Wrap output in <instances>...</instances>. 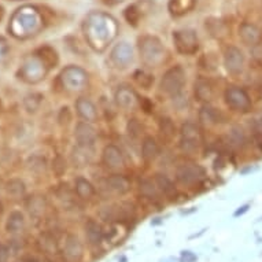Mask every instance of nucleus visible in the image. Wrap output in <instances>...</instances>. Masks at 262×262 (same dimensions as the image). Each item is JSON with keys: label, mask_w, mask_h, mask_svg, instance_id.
<instances>
[{"label": "nucleus", "mask_w": 262, "mask_h": 262, "mask_svg": "<svg viewBox=\"0 0 262 262\" xmlns=\"http://www.w3.org/2000/svg\"><path fill=\"white\" fill-rule=\"evenodd\" d=\"M47 11L46 7L39 6H24L15 10L9 24L11 35L25 39L39 33L47 24Z\"/></svg>", "instance_id": "1"}, {"label": "nucleus", "mask_w": 262, "mask_h": 262, "mask_svg": "<svg viewBox=\"0 0 262 262\" xmlns=\"http://www.w3.org/2000/svg\"><path fill=\"white\" fill-rule=\"evenodd\" d=\"M184 84V70L181 69L180 66H176V68L168 70L166 74L163 76L161 88H162L163 92H166V94L173 96V98H177L183 92Z\"/></svg>", "instance_id": "2"}, {"label": "nucleus", "mask_w": 262, "mask_h": 262, "mask_svg": "<svg viewBox=\"0 0 262 262\" xmlns=\"http://www.w3.org/2000/svg\"><path fill=\"white\" fill-rule=\"evenodd\" d=\"M201 144V135L199 129L193 124L188 122L183 126L181 130V150L189 155L196 154Z\"/></svg>", "instance_id": "3"}, {"label": "nucleus", "mask_w": 262, "mask_h": 262, "mask_svg": "<svg viewBox=\"0 0 262 262\" xmlns=\"http://www.w3.org/2000/svg\"><path fill=\"white\" fill-rule=\"evenodd\" d=\"M173 40L177 50L184 54H192L198 50V37L193 30L183 29L173 32Z\"/></svg>", "instance_id": "4"}, {"label": "nucleus", "mask_w": 262, "mask_h": 262, "mask_svg": "<svg viewBox=\"0 0 262 262\" xmlns=\"http://www.w3.org/2000/svg\"><path fill=\"white\" fill-rule=\"evenodd\" d=\"M62 254H63V259L66 262L81 261L82 255H84V249H82V243L76 235H69L66 237Z\"/></svg>", "instance_id": "5"}, {"label": "nucleus", "mask_w": 262, "mask_h": 262, "mask_svg": "<svg viewBox=\"0 0 262 262\" xmlns=\"http://www.w3.org/2000/svg\"><path fill=\"white\" fill-rule=\"evenodd\" d=\"M227 103L228 106H231L235 110L239 112H247L251 106V100H250L249 95L246 94V91L241 90L233 86L231 90L227 91Z\"/></svg>", "instance_id": "6"}, {"label": "nucleus", "mask_w": 262, "mask_h": 262, "mask_svg": "<svg viewBox=\"0 0 262 262\" xmlns=\"http://www.w3.org/2000/svg\"><path fill=\"white\" fill-rule=\"evenodd\" d=\"M225 66L231 74H239L245 66V56L243 52L236 47H229L225 51Z\"/></svg>", "instance_id": "7"}, {"label": "nucleus", "mask_w": 262, "mask_h": 262, "mask_svg": "<svg viewBox=\"0 0 262 262\" xmlns=\"http://www.w3.org/2000/svg\"><path fill=\"white\" fill-rule=\"evenodd\" d=\"M177 180L183 184H192L196 183L199 179H202L203 169L196 165H183L177 169Z\"/></svg>", "instance_id": "8"}, {"label": "nucleus", "mask_w": 262, "mask_h": 262, "mask_svg": "<svg viewBox=\"0 0 262 262\" xmlns=\"http://www.w3.org/2000/svg\"><path fill=\"white\" fill-rule=\"evenodd\" d=\"M74 135H76V140H77L78 146L81 147H90V148H92V146L95 144V140H96L94 128L86 124V122H78Z\"/></svg>", "instance_id": "9"}, {"label": "nucleus", "mask_w": 262, "mask_h": 262, "mask_svg": "<svg viewBox=\"0 0 262 262\" xmlns=\"http://www.w3.org/2000/svg\"><path fill=\"white\" fill-rule=\"evenodd\" d=\"M239 37L247 46H257L261 41L262 35L261 30L258 29L257 26L249 24V22H245L239 28Z\"/></svg>", "instance_id": "10"}, {"label": "nucleus", "mask_w": 262, "mask_h": 262, "mask_svg": "<svg viewBox=\"0 0 262 262\" xmlns=\"http://www.w3.org/2000/svg\"><path fill=\"white\" fill-rule=\"evenodd\" d=\"M103 161L108 168L120 169L124 166V158L116 146H107L103 151Z\"/></svg>", "instance_id": "11"}, {"label": "nucleus", "mask_w": 262, "mask_h": 262, "mask_svg": "<svg viewBox=\"0 0 262 262\" xmlns=\"http://www.w3.org/2000/svg\"><path fill=\"white\" fill-rule=\"evenodd\" d=\"M85 236L86 241L90 242V245L99 246L102 243V241H103V229H102V227L96 221L90 220L85 224Z\"/></svg>", "instance_id": "12"}, {"label": "nucleus", "mask_w": 262, "mask_h": 262, "mask_svg": "<svg viewBox=\"0 0 262 262\" xmlns=\"http://www.w3.org/2000/svg\"><path fill=\"white\" fill-rule=\"evenodd\" d=\"M196 0H170L169 2V11L174 17H181L189 13L193 9Z\"/></svg>", "instance_id": "13"}, {"label": "nucleus", "mask_w": 262, "mask_h": 262, "mask_svg": "<svg viewBox=\"0 0 262 262\" xmlns=\"http://www.w3.org/2000/svg\"><path fill=\"white\" fill-rule=\"evenodd\" d=\"M107 188L116 191L117 193H125L130 189V183L126 177L114 174L107 179Z\"/></svg>", "instance_id": "14"}, {"label": "nucleus", "mask_w": 262, "mask_h": 262, "mask_svg": "<svg viewBox=\"0 0 262 262\" xmlns=\"http://www.w3.org/2000/svg\"><path fill=\"white\" fill-rule=\"evenodd\" d=\"M159 154V148L158 144L155 143V140L152 138H146L144 139V142H143V150H142V155L144 161L147 162H151V161H154Z\"/></svg>", "instance_id": "15"}, {"label": "nucleus", "mask_w": 262, "mask_h": 262, "mask_svg": "<svg viewBox=\"0 0 262 262\" xmlns=\"http://www.w3.org/2000/svg\"><path fill=\"white\" fill-rule=\"evenodd\" d=\"M25 227V220H24V215L19 213V211H14L11 213L9 217V221H7V231L11 233H17L19 231H22Z\"/></svg>", "instance_id": "16"}, {"label": "nucleus", "mask_w": 262, "mask_h": 262, "mask_svg": "<svg viewBox=\"0 0 262 262\" xmlns=\"http://www.w3.org/2000/svg\"><path fill=\"white\" fill-rule=\"evenodd\" d=\"M155 183H157V187H158L161 191H162L168 198H172L173 195H176V188L168 177L163 176V174H157L155 176Z\"/></svg>", "instance_id": "17"}, {"label": "nucleus", "mask_w": 262, "mask_h": 262, "mask_svg": "<svg viewBox=\"0 0 262 262\" xmlns=\"http://www.w3.org/2000/svg\"><path fill=\"white\" fill-rule=\"evenodd\" d=\"M76 192L80 198L82 199H90L92 195H94V187L91 185V183H88L84 179H78L77 183H76Z\"/></svg>", "instance_id": "18"}, {"label": "nucleus", "mask_w": 262, "mask_h": 262, "mask_svg": "<svg viewBox=\"0 0 262 262\" xmlns=\"http://www.w3.org/2000/svg\"><path fill=\"white\" fill-rule=\"evenodd\" d=\"M195 95L198 96L199 100H210L213 96V91L207 81H198L195 84Z\"/></svg>", "instance_id": "19"}, {"label": "nucleus", "mask_w": 262, "mask_h": 262, "mask_svg": "<svg viewBox=\"0 0 262 262\" xmlns=\"http://www.w3.org/2000/svg\"><path fill=\"white\" fill-rule=\"evenodd\" d=\"M40 246H41V249H43L44 253L51 254V255H55V254L58 253V250H59L58 249V243H56V241L52 236H50V235H44V236L41 237Z\"/></svg>", "instance_id": "20"}, {"label": "nucleus", "mask_w": 262, "mask_h": 262, "mask_svg": "<svg viewBox=\"0 0 262 262\" xmlns=\"http://www.w3.org/2000/svg\"><path fill=\"white\" fill-rule=\"evenodd\" d=\"M140 192L146 196V198L154 199L157 201L158 199V192H157V188H155V185L151 183L150 180H144L140 183Z\"/></svg>", "instance_id": "21"}, {"label": "nucleus", "mask_w": 262, "mask_h": 262, "mask_svg": "<svg viewBox=\"0 0 262 262\" xmlns=\"http://www.w3.org/2000/svg\"><path fill=\"white\" fill-rule=\"evenodd\" d=\"M161 129H162V134L165 136H168V138H172L174 135V125L172 124V121L169 118H163L161 121Z\"/></svg>", "instance_id": "22"}, {"label": "nucleus", "mask_w": 262, "mask_h": 262, "mask_svg": "<svg viewBox=\"0 0 262 262\" xmlns=\"http://www.w3.org/2000/svg\"><path fill=\"white\" fill-rule=\"evenodd\" d=\"M128 130H129V134L136 138V136H139V135H140L142 126L139 125L138 121L132 120V121H130V122H129V125H128Z\"/></svg>", "instance_id": "23"}, {"label": "nucleus", "mask_w": 262, "mask_h": 262, "mask_svg": "<svg viewBox=\"0 0 262 262\" xmlns=\"http://www.w3.org/2000/svg\"><path fill=\"white\" fill-rule=\"evenodd\" d=\"M10 249L6 245H0V262H9Z\"/></svg>", "instance_id": "24"}, {"label": "nucleus", "mask_w": 262, "mask_h": 262, "mask_svg": "<svg viewBox=\"0 0 262 262\" xmlns=\"http://www.w3.org/2000/svg\"><path fill=\"white\" fill-rule=\"evenodd\" d=\"M7 52V43H6L5 39L0 37V58H3Z\"/></svg>", "instance_id": "25"}, {"label": "nucleus", "mask_w": 262, "mask_h": 262, "mask_svg": "<svg viewBox=\"0 0 262 262\" xmlns=\"http://www.w3.org/2000/svg\"><path fill=\"white\" fill-rule=\"evenodd\" d=\"M249 210V205H245V206H242V207H239V209H237L236 211H235V217H239V215H242V214H245L246 211Z\"/></svg>", "instance_id": "26"}, {"label": "nucleus", "mask_w": 262, "mask_h": 262, "mask_svg": "<svg viewBox=\"0 0 262 262\" xmlns=\"http://www.w3.org/2000/svg\"><path fill=\"white\" fill-rule=\"evenodd\" d=\"M106 5H117V3H121L124 0H103Z\"/></svg>", "instance_id": "27"}, {"label": "nucleus", "mask_w": 262, "mask_h": 262, "mask_svg": "<svg viewBox=\"0 0 262 262\" xmlns=\"http://www.w3.org/2000/svg\"><path fill=\"white\" fill-rule=\"evenodd\" d=\"M3 15H5V9H3V6L0 5V21L3 19Z\"/></svg>", "instance_id": "28"}, {"label": "nucleus", "mask_w": 262, "mask_h": 262, "mask_svg": "<svg viewBox=\"0 0 262 262\" xmlns=\"http://www.w3.org/2000/svg\"><path fill=\"white\" fill-rule=\"evenodd\" d=\"M32 262H46L44 259H32Z\"/></svg>", "instance_id": "29"}, {"label": "nucleus", "mask_w": 262, "mask_h": 262, "mask_svg": "<svg viewBox=\"0 0 262 262\" xmlns=\"http://www.w3.org/2000/svg\"><path fill=\"white\" fill-rule=\"evenodd\" d=\"M14 2H17V0H14Z\"/></svg>", "instance_id": "30"}]
</instances>
